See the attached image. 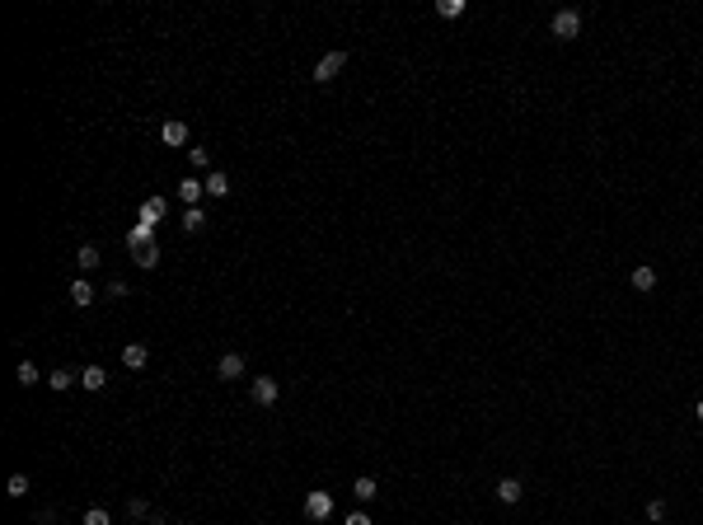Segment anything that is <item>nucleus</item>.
<instances>
[{"label":"nucleus","instance_id":"24","mask_svg":"<svg viewBox=\"0 0 703 525\" xmlns=\"http://www.w3.org/2000/svg\"><path fill=\"white\" fill-rule=\"evenodd\" d=\"M436 14H441V19H459V14H464V0H441Z\"/></svg>","mask_w":703,"mask_h":525},{"label":"nucleus","instance_id":"1","mask_svg":"<svg viewBox=\"0 0 703 525\" xmlns=\"http://www.w3.org/2000/svg\"><path fill=\"white\" fill-rule=\"evenodd\" d=\"M548 28H553V38H558V42L582 38V10H558L553 19H548Z\"/></svg>","mask_w":703,"mask_h":525},{"label":"nucleus","instance_id":"17","mask_svg":"<svg viewBox=\"0 0 703 525\" xmlns=\"http://www.w3.org/2000/svg\"><path fill=\"white\" fill-rule=\"evenodd\" d=\"M375 493H380V483H375V478H366V473L352 483V497L361 502V507H366V502H375Z\"/></svg>","mask_w":703,"mask_h":525},{"label":"nucleus","instance_id":"9","mask_svg":"<svg viewBox=\"0 0 703 525\" xmlns=\"http://www.w3.org/2000/svg\"><path fill=\"white\" fill-rule=\"evenodd\" d=\"M66 296H71V305H76V310H90V305L99 301V291H94L85 277H80V282H71V291H66Z\"/></svg>","mask_w":703,"mask_h":525},{"label":"nucleus","instance_id":"18","mask_svg":"<svg viewBox=\"0 0 703 525\" xmlns=\"http://www.w3.org/2000/svg\"><path fill=\"white\" fill-rule=\"evenodd\" d=\"M14 380L24 385V390H33V385H38V380H42V370H38V366H33V361H19V366H14Z\"/></svg>","mask_w":703,"mask_h":525},{"label":"nucleus","instance_id":"29","mask_svg":"<svg viewBox=\"0 0 703 525\" xmlns=\"http://www.w3.org/2000/svg\"><path fill=\"white\" fill-rule=\"evenodd\" d=\"M342 525H371V516H366V512H352V516H347V521H342Z\"/></svg>","mask_w":703,"mask_h":525},{"label":"nucleus","instance_id":"28","mask_svg":"<svg viewBox=\"0 0 703 525\" xmlns=\"http://www.w3.org/2000/svg\"><path fill=\"white\" fill-rule=\"evenodd\" d=\"M108 296H113V301H122V296H127V282H122V277H113V282H108Z\"/></svg>","mask_w":703,"mask_h":525},{"label":"nucleus","instance_id":"19","mask_svg":"<svg viewBox=\"0 0 703 525\" xmlns=\"http://www.w3.org/2000/svg\"><path fill=\"white\" fill-rule=\"evenodd\" d=\"M183 230H188V235H197V230H202V225H207V211H202V207H188V211H183Z\"/></svg>","mask_w":703,"mask_h":525},{"label":"nucleus","instance_id":"16","mask_svg":"<svg viewBox=\"0 0 703 525\" xmlns=\"http://www.w3.org/2000/svg\"><path fill=\"white\" fill-rule=\"evenodd\" d=\"M80 385H85V390L90 394H99L108 385V375H104V366H80Z\"/></svg>","mask_w":703,"mask_h":525},{"label":"nucleus","instance_id":"23","mask_svg":"<svg viewBox=\"0 0 703 525\" xmlns=\"http://www.w3.org/2000/svg\"><path fill=\"white\" fill-rule=\"evenodd\" d=\"M127 516H131V521H145V516H155V512H150V502H145V497H131L127 502Z\"/></svg>","mask_w":703,"mask_h":525},{"label":"nucleus","instance_id":"6","mask_svg":"<svg viewBox=\"0 0 703 525\" xmlns=\"http://www.w3.org/2000/svg\"><path fill=\"white\" fill-rule=\"evenodd\" d=\"M122 366L127 370H145L150 366V347H145V342H127V347H122Z\"/></svg>","mask_w":703,"mask_h":525},{"label":"nucleus","instance_id":"8","mask_svg":"<svg viewBox=\"0 0 703 525\" xmlns=\"http://www.w3.org/2000/svg\"><path fill=\"white\" fill-rule=\"evenodd\" d=\"M188 136H193V131H188V122H183V118H169L164 127H160V141H164V145H188Z\"/></svg>","mask_w":703,"mask_h":525},{"label":"nucleus","instance_id":"21","mask_svg":"<svg viewBox=\"0 0 703 525\" xmlns=\"http://www.w3.org/2000/svg\"><path fill=\"white\" fill-rule=\"evenodd\" d=\"M131 258L141 262V272H155V267H160V244H150V249H141V253H131Z\"/></svg>","mask_w":703,"mask_h":525},{"label":"nucleus","instance_id":"12","mask_svg":"<svg viewBox=\"0 0 703 525\" xmlns=\"http://www.w3.org/2000/svg\"><path fill=\"white\" fill-rule=\"evenodd\" d=\"M207 197V183H197V179H179V202L183 207H197Z\"/></svg>","mask_w":703,"mask_h":525},{"label":"nucleus","instance_id":"20","mask_svg":"<svg viewBox=\"0 0 703 525\" xmlns=\"http://www.w3.org/2000/svg\"><path fill=\"white\" fill-rule=\"evenodd\" d=\"M76 380H80V370H52V375H47V385H52L56 394H66Z\"/></svg>","mask_w":703,"mask_h":525},{"label":"nucleus","instance_id":"5","mask_svg":"<svg viewBox=\"0 0 703 525\" xmlns=\"http://www.w3.org/2000/svg\"><path fill=\"white\" fill-rule=\"evenodd\" d=\"M164 211H169V202H164L160 193H150L141 202V216H136V221H141V225H160V221H164Z\"/></svg>","mask_w":703,"mask_h":525},{"label":"nucleus","instance_id":"2","mask_svg":"<svg viewBox=\"0 0 703 525\" xmlns=\"http://www.w3.org/2000/svg\"><path fill=\"white\" fill-rule=\"evenodd\" d=\"M333 512H338V502H333V493H324V488H314V493H305V516H310V521H328Z\"/></svg>","mask_w":703,"mask_h":525},{"label":"nucleus","instance_id":"11","mask_svg":"<svg viewBox=\"0 0 703 525\" xmlns=\"http://www.w3.org/2000/svg\"><path fill=\"white\" fill-rule=\"evenodd\" d=\"M628 286L633 291H651L656 286V267H651V262H638V267L628 272Z\"/></svg>","mask_w":703,"mask_h":525},{"label":"nucleus","instance_id":"30","mask_svg":"<svg viewBox=\"0 0 703 525\" xmlns=\"http://www.w3.org/2000/svg\"><path fill=\"white\" fill-rule=\"evenodd\" d=\"M694 418H699V422H703V399H699V404H694Z\"/></svg>","mask_w":703,"mask_h":525},{"label":"nucleus","instance_id":"13","mask_svg":"<svg viewBox=\"0 0 703 525\" xmlns=\"http://www.w3.org/2000/svg\"><path fill=\"white\" fill-rule=\"evenodd\" d=\"M202 183H207V197H216V202H221V197H230V179H225L221 169H207V179H202Z\"/></svg>","mask_w":703,"mask_h":525},{"label":"nucleus","instance_id":"25","mask_svg":"<svg viewBox=\"0 0 703 525\" xmlns=\"http://www.w3.org/2000/svg\"><path fill=\"white\" fill-rule=\"evenodd\" d=\"M80 525H113V521H108V512H104V507H90V512L80 516Z\"/></svg>","mask_w":703,"mask_h":525},{"label":"nucleus","instance_id":"15","mask_svg":"<svg viewBox=\"0 0 703 525\" xmlns=\"http://www.w3.org/2000/svg\"><path fill=\"white\" fill-rule=\"evenodd\" d=\"M104 262V253H99V244H80V253H76V267L80 272H94Z\"/></svg>","mask_w":703,"mask_h":525},{"label":"nucleus","instance_id":"7","mask_svg":"<svg viewBox=\"0 0 703 525\" xmlns=\"http://www.w3.org/2000/svg\"><path fill=\"white\" fill-rule=\"evenodd\" d=\"M150 244H155V225H141V221H136V225L127 230V249L141 253V249H150Z\"/></svg>","mask_w":703,"mask_h":525},{"label":"nucleus","instance_id":"14","mask_svg":"<svg viewBox=\"0 0 703 525\" xmlns=\"http://www.w3.org/2000/svg\"><path fill=\"white\" fill-rule=\"evenodd\" d=\"M521 478H497V502H507V507H516L521 502Z\"/></svg>","mask_w":703,"mask_h":525},{"label":"nucleus","instance_id":"4","mask_svg":"<svg viewBox=\"0 0 703 525\" xmlns=\"http://www.w3.org/2000/svg\"><path fill=\"white\" fill-rule=\"evenodd\" d=\"M248 394H253V404H258V408H272L282 390H277L272 375H253V390H248Z\"/></svg>","mask_w":703,"mask_h":525},{"label":"nucleus","instance_id":"22","mask_svg":"<svg viewBox=\"0 0 703 525\" xmlns=\"http://www.w3.org/2000/svg\"><path fill=\"white\" fill-rule=\"evenodd\" d=\"M5 493H10V497H28V473H10Z\"/></svg>","mask_w":703,"mask_h":525},{"label":"nucleus","instance_id":"10","mask_svg":"<svg viewBox=\"0 0 703 525\" xmlns=\"http://www.w3.org/2000/svg\"><path fill=\"white\" fill-rule=\"evenodd\" d=\"M244 375V356L239 352H225L221 361H216V380H239Z\"/></svg>","mask_w":703,"mask_h":525},{"label":"nucleus","instance_id":"26","mask_svg":"<svg viewBox=\"0 0 703 525\" xmlns=\"http://www.w3.org/2000/svg\"><path fill=\"white\" fill-rule=\"evenodd\" d=\"M647 521H651V525L666 521V502H661V497H651V502H647Z\"/></svg>","mask_w":703,"mask_h":525},{"label":"nucleus","instance_id":"3","mask_svg":"<svg viewBox=\"0 0 703 525\" xmlns=\"http://www.w3.org/2000/svg\"><path fill=\"white\" fill-rule=\"evenodd\" d=\"M347 66V52H324L314 61V85H328V80H338V71Z\"/></svg>","mask_w":703,"mask_h":525},{"label":"nucleus","instance_id":"27","mask_svg":"<svg viewBox=\"0 0 703 525\" xmlns=\"http://www.w3.org/2000/svg\"><path fill=\"white\" fill-rule=\"evenodd\" d=\"M188 159H193V169H207L211 159H207V145H193V150H188Z\"/></svg>","mask_w":703,"mask_h":525}]
</instances>
